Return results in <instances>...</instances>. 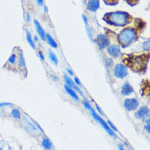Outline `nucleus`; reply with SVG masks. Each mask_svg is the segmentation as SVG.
<instances>
[{
  "label": "nucleus",
  "mask_w": 150,
  "mask_h": 150,
  "mask_svg": "<svg viewBox=\"0 0 150 150\" xmlns=\"http://www.w3.org/2000/svg\"><path fill=\"white\" fill-rule=\"evenodd\" d=\"M20 66L21 67H25V60L22 53L20 54Z\"/></svg>",
  "instance_id": "nucleus-20"
},
{
  "label": "nucleus",
  "mask_w": 150,
  "mask_h": 150,
  "mask_svg": "<svg viewBox=\"0 0 150 150\" xmlns=\"http://www.w3.org/2000/svg\"><path fill=\"white\" fill-rule=\"evenodd\" d=\"M37 3H38V4H39L40 6H41V5H43L44 0H37Z\"/></svg>",
  "instance_id": "nucleus-29"
},
{
  "label": "nucleus",
  "mask_w": 150,
  "mask_h": 150,
  "mask_svg": "<svg viewBox=\"0 0 150 150\" xmlns=\"http://www.w3.org/2000/svg\"><path fill=\"white\" fill-rule=\"evenodd\" d=\"M65 89H66V91H67V93H69V95L71 96V97L73 98L75 100H76V101H79V98H78V96H77V94L76 93V92L74 91L73 89H71V87L67 86V85H66Z\"/></svg>",
  "instance_id": "nucleus-13"
},
{
  "label": "nucleus",
  "mask_w": 150,
  "mask_h": 150,
  "mask_svg": "<svg viewBox=\"0 0 150 150\" xmlns=\"http://www.w3.org/2000/svg\"><path fill=\"white\" fill-rule=\"evenodd\" d=\"M3 106H12V103H0V107H3Z\"/></svg>",
  "instance_id": "nucleus-25"
},
{
  "label": "nucleus",
  "mask_w": 150,
  "mask_h": 150,
  "mask_svg": "<svg viewBox=\"0 0 150 150\" xmlns=\"http://www.w3.org/2000/svg\"><path fill=\"white\" fill-rule=\"evenodd\" d=\"M130 15L125 12H114L105 14L103 20L108 24L117 26L126 25L129 22Z\"/></svg>",
  "instance_id": "nucleus-1"
},
{
  "label": "nucleus",
  "mask_w": 150,
  "mask_h": 150,
  "mask_svg": "<svg viewBox=\"0 0 150 150\" xmlns=\"http://www.w3.org/2000/svg\"><path fill=\"white\" fill-rule=\"evenodd\" d=\"M149 114V110L147 107H141L138 112L135 113V117L138 119H144V118L147 117Z\"/></svg>",
  "instance_id": "nucleus-7"
},
{
  "label": "nucleus",
  "mask_w": 150,
  "mask_h": 150,
  "mask_svg": "<svg viewBox=\"0 0 150 150\" xmlns=\"http://www.w3.org/2000/svg\"><path fill=\"white\" fill-rule=\"evenodd\" d=\"M82 18H83V20H84V21H85V24H87L88 21H87V18H86V16H85V15H83V16H82Z\"/></svg>",
  "instance_id": "nucleus-30"
},
{
  "label": "nucleus",
  "mask_w": 150,
  "mask_h": 150,
  "mask_svg": "<svg viewBox=\"0 0 150 150\" xmlns=\"http://www.w3.org/2000/svg\"><path fill=\"white\" fill-rule=\"evenodd\" d=\"M96 108H97L98 111V112H100V114H101L102 116H105V115H104V113H103V112H102L101 110H100V108H99V107H98V106L96 105Z\"/></svg>",
  "instance_id": "nucleus-28"
},
{
  "label": "nucleus",
  "mask_w": 150,
  "mask_h": 150,
  "mask_svg": "<svg viewBox=\"0 0 150 150\" xmlns=\"http://www.w3.org/2000/svg\"><path fill=\"white\" fill-rule=\"evenodd\" d=\"M87 8L90 12H95L99 8V1L98 0H89Z\"/></svg>",
  "instance_id": "nucleus-9"
},
{
  "label": "nucleus",
  "mask_w": 150,
  "mask_h": 150,
  "mask_svg": "<svg viewBox=\"0 0 150 150\" xmlns=\"http://www.w3.org/2000/svg\"><path fill=\"white\" fill-rule=\"evenodd\" d=\"M26 38H27V41H28L29 45H30L33 49H35V43H34V41L32 40V39H31V35H30V34L29 31H26Z\"/></svg>",
  "instance_id": "nucleus-16"
},
{
  "label": "nucleus",
  "mask_w": 150,
  "mask_h": 150,
  "mask_svg": "<svg viewBox=\"0 0 150 150\" xmlns=\"http://www.w3.org/2000/svg\"><path fill=\"white\" fill-rule=\"evenodd\" d=\"M45 37L47 38V40H48V43H49V45H50V46H52L53 48H57V43L54 41V40H53V38H52V36L50 35H49V34H47L46 35H45Z\"/></svg>",
  "instance_id": "nucleus-14"
},
{
  "label": "nucleus",
  "mask_w": 150,
  "mask_h": 150,
  "mask_svg": "<svg viewBox=\"0 0 150 150\" xmlns=\"http://www.w3.org/2000/svg\"><path fill=\"white\" fill-rule=\"evenodd\" d=\"M135 38H136V33L134 30L126 28L124 29L122 32L119 34L118 41L123 48H126L135 40Z\"/></svg>",
  "instance_id": "nucleus-2"
},
{
  "label": "nucleus",
  "mask_w": 150,
  "mask_h": 150,
  "mask_svg": "<svg viewBox=\"0 0 150 150\" xmlns=\"http://www.w3.org/2000/svg\"><path fill=\"white\" fill-rule=\"evenodd\" d=\"M67 71H68V73H70V75H72L73 74V72L71 71V69H67Z\"/></svg>",
  "instance_id": "nucleus-32"
},
{
  "label": "nucleus",
  "mask_w": 150,
  "mask_h": 150,
  "mask_svg": "<svg viewBox=\"0 0 150 150\" xmlns=\"http://www.w3.org/2000/svg\"><path fill=\"white\" fill-rule=\"evenodd\" d=\"M8 61L10 62L11 63H12V64H14V63H15V62H16V56H15L14 54H13V55H12L11 57H9Z\"/></svg>",
  "instance_id": "nucleus-21"
},
{
  "label": "nucleus",
  "mask_w": 150,
  "mask_h": 150,
  "mask_svg": "<svg viewBox=\"0 0 150 150\" xmlns=\"http://www.w3.org/2000/svg\"><path fill=\"white\" fill-rule=\"evenodd\" d=\"M108 123L109 124L110 126L112 127V130H115V131H117V128H116V127L113 126V124H112V123H111V122H110V121H108Z\"/></svg>",
  "instance_id": "nucleus-23"
},
{
  "label": "nucleus",
  "mask_w": 150,
  "mask_h": 150,
  "mask_svg": "<svg viewBox=\"0 0 150 150\" xmlns=\"http://www.w3.org/2000/svg\"><path fill=\"white\" fill-rule=\"evenodd\" d=\"M39 54H40V56L41 59H42V60H45V57H44V55L42 54V53H41V52H40V53H39Z\"/></svg>",
  "instance_id": "nucleus-31"
},
{
  "label": "nucleus",
  "mask_w": 150,
  "mask_h": 150,
  "mask_svg": "<svg viewBox=\"0 0 150 150\" xmlns=\"http://www.w3.org/2000/svg\"><path fill=\"white\" fill-rule=\"evenodd\" d=\"M45 12H48V9H47V7H45Z\"/></svg>",
  "instance_id": "nucleus-34"
},
{
  "label": "nucleus",
  "mask_w": 150,
  "mask_h": 150,
  "mask_svg": "<svg viewBox=\"0 0 150 150\" xmlns=\"http://www.w3.org/2000/svg\"><path fill=\"white\" fill-rule=\"evenodd\" d=\"M64 79H65V81H66V83H67V86H69V87H71V88H74V89H76V90H78L80 93L83 94V93H82L81 90L79 89V88L76 87V85L74 84V82H72V81L71 80V78H69L67 76H66L65 75V76H64Z\"/></svg>",
  "instance_id": "nucleus-12"
},
{
  "label": "nucleus",
  "mask_w": 150,
  "mask_h": 150,
  "mask_svg": "<svg viewBox=\"0 0 150 150\" xmlns=\"http://www.w3.org/2000/svg\"><path fill=\"white\" fill-rule=\"evenodd\" d=\"M138 105L139 102L135 98H128V99H126L125 103H124V106H125L126 109L128 111L135 110L138 108Z\"/></svg>",
  "instance_id": "nucleus-5"
},
{
  "label": "nucleus",
  "mask_w": 150,
  "mask_h": 150,
  "mask_svg": "<svg viewBox=\"0 0 150 150\" xmlns=\"http://www.w3.org/2000/svg\"><path fill=\"white\" fill-rule=\"evenodd\" d=\"M126 1H127V2H128V3H129V4H135V3H136V2H137V1H138V0H126Z\"/></svg>",
  "instance_id": "nucleus-27"
},
{
  "label": "nucleus",
  "mask_w": 150,
  "mask_h": 150,
  "mask_svg": "<svg viewBox=\"0 0 150 150\" xmlns=\"http://www.w3.org/2000/svg\"><path fill=\"white\" fill-rule=\"evenodd\" d=\"M146 123H147V126H145V129H146L147 131L149 133V120H148Z\"/></svg>",
  "instance_id": "nucleus-24"
},
{
  "label": "nucleus",
  "mask_w": 150,
  "mask_h": 150,
  "mask_svg": "<svg viewBox=\"0 0 150 150\" xmlns=\"http://www.w3.org/2000/svg\"><path fill=\"white\" fill-rule=\"evenodd\" d=\"M20 112H19V110L16 109V108H14V109L12 111V116L14 118H16V119H19L20 118Z\"/></svg>",
  "instance_id": "nucleus-18"
},
{
  "label": "nucleus",
  "mask_w": 150,
  "mask_h": 150,
  "mask_svg": "<svg viewBox=\"0 0 150 150\" xmlns=\"http://www.w3.org/2000/svg\"><path fill=\"white\" fill-rule=\"evenodd\" d=\"M42 144H43V147L45 148V149H52L51 142L48 139H44L43 141H42Z\"/></svg>",
  "instance_id": "nucleus-15"
},
{
  "label": "nucleus",
  "mask_w": 150,
  "mask_h": 150,
  "mask_svg": "<svg viewBox=\"0 0 150 150\" xmlns=\"http://www.w3.org/2000/svg\"><path fill=\"white\" fill-rule=\"evenodd\" d=\"M75 81H76V83L78 85H81V81H79V79L77 78V77H75Z\"/></svg>",
  "instance_id": "nucleus-26"
},
{
  "label": "nucleus",
  "mask_w": 150,
  "mask_h": 150,
  "mask_svg": "<svg viewBox=\"0 0 150 150\" xmlns=\"http://www.w3.org/2000/svg\"><path fill=\"white\" fill-rule=\"evenodd\" d=\"M84 104H85V106L86 107V108H88V109L90 110V112H91V114H92L93 117L94 118V119H95V120H96L97 122H98L99 123H100V124H101V126H103V128H104V129H105L107 131H108V133L109 134H111L112 136H113V137H116V135H115V134H114L113 130H111L109 126H108V124H107V123H106V122H104V121H103V119H101V118L99 117L98 116L97 114L95 113V112H94L93 108H91V106L89 105V104L88 103H87V102H85V103H84Z\"/></svg>",
  "instance_id": "nucleus-3"
},
{
  "label": "nucleus",
  "mask_w": 150,
  "mask_h": 150,
  "mask_svg": "<svg viewBox=\"0 0 150 150\" xmlns=\"http://www.w3.org/2000/svg\"><path fill=\"white\" fill-rule=\"evenodd\" d=\"M34 22H35V27H36V30L37 32H38V34L40 35V38L43 40H45V31H44V30H43V28L41 27L40 24L39 23V21L36 20L34 21Z\"/></svg>",
  "instance_id": "nucleus-11"
},
{
  "label": "nucleus",
  "mask_w": 150,
  "mask_h": 150,
  "mask_svg": "<svg viewBox=\"0 0 150 150\" xmlns=\"http://www.w3.org/2000/svg\"><path fill=\"white\" fill-rule=\"evenodd\" d=\"M103 1L107 5H116L118 3V0H103Z\"/></svg>",
  "instance_id": "nucleus-19"
},
{
  "label": "nucleus",
  "mask_w": 150,
  "mask_h": 150,
  "mask_svg": "<svg viewBox=\"0 0 150 150\" xmlns=\"http://www.w3.org/2000/svg\"><path fill=\"white\" fill-rule=\"evenodd\" d=\"M30 16H29L28 14H27V21H30Z\"/></svg>",
  "instance_id": "nucleus-33"
},
{
  "label": "nucleus",
  "mask_w": 150,
  "mask_h": 150,
  "mask_svg": "<svg viewBox=\"0 0 150 150\" xmlns=\"http://www.w3.org/2000/svg\"><path fill=\"white\" fill-rule=\"evenodd\" d=\"M96 42L98 47L101 49H103L107 48L109 45V39L104 35H99L96 39Z\"/></svg>",
  "instance_id": "nucleus-6"
},
{
  "label": "nucleus",
  "mask_w": 150,
  "mask_h": 150,
  "mask_svg": "<svg viewBox=\"0 0 150 150\" xmlns=\"http://www.w3.org/2000/svg\"><path fill=\"white\" fill-rule=\"evenodd\" d=\"M144 48L145 50H149V42L148 41V42H145L144 44Z\"/></svg>",
  "instance_id": "nucleus-22"
},
{
  "label": "nucleus",
  "mask_w": 150,
  "mask_h": 150,
  "mask_svg": "<svg viewBox=\"0 0 150 150\" xmlns=\"http://www.w3.org/2000/svg\"><path fill=\"white\" fill-rule=\"evenodd\" d=\"M108 53L112 57H117L121 54V49L117 45H112V46H110L109 48H108Z\"/></svg>",
  "instance_id": "nucleus-8"
},
{
  "label": "nucleus",
  "mask_w": 150,
  "mask_h": 150,
  "mask_svg": "<svg viewBox=\"0 0 150 150\" xmlns=\"http://www.w3.org/2000/svg\"><path fill=\"white\" fill-rule=\"evenodd\" d=\"M127 74H128V71H127V69L125 66H123L122 64H117L115 67L114 75L116 77L124 78L127 76Z\"/></svg>",
  "instance_id": "nucleus-4"
},
{
  "label": "nucleus",
  "mask_w": 150,
  "mask_h": 150,
  "mask_svg": "<svg viewBox=\"0 0 150 150\" xmlns=\"http://www.w3.org/2000/svg\"><path fill=\"white\" fill-rule=\"evenodd\" d=\"M134 92V89L132 88V86L128 83V82H126L125 83V85L122 86V93L123 95H129L131 93H133Z\"/></svg>",
  "instance_id": "nucleus-10"
},
{
  "label": "nucleus",
  "mask_w": 150,
  "mask_h": 150,
  "mask_svg": "<svg viewBox=\"0 0 150 150\" xmlns=\"http://www.w3.org/2000/svg\"><path fill=\"white\" fill-rule=\"evenodd\" d=\"M49 57H50V59L52 60V62H53L55 65H57V63H58V60H57L56 55H55L52 51H49Z\"/></svg>",
  "instance_id": "nucleus-17"
}]
</instances>
